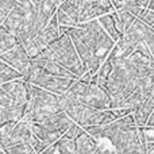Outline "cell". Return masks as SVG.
<instances>
[{
    "label": "cell",
    "mask_w": 154,
    "mask_h": 154,
    "mask_svg": "<svg viewBox=\"0 0 154 154\" xmlns=\"http://www.w3.org/2000/svg\"><path fill=\"white\" fill-rule=\"evenodd\" d=\"M16 5V0H0V26Z\"/></svg>",
    "instance_id": "cb8c5ba5"
},
{
    "label": "cell",
    "mask_w": 154,
    "mask_h": 154,
    "mask_svg": "<svg viewBox=\"0 0 154 154\" xmlns=\"http://www.w3.org/2000/svg\"><path fill=\"white\" fill-rule=\"evenodd\" d=\"M76 152L77 146L75 139H70L64 135L57 142V153L58 154H76Z\"/></svg>",
    "instance_id": "603a6c76"
},
{
    "label": "cell",
    "mask_w": 154,
    "mask_h": 154,
    "mask_svg": "<svg viewBox=\"0 0 154 154\" xmlns=\"http://www.w3.org/2000/svg\"><path fill=\"white\" fill-rule=\"evenodd\" d=\"M76 146H77L76 154H97V149H99L97 141L87 133H84L76 139Z\"/></svg>",
    "instance_id": "2e32d148"
},
{
    "label": "cell",
    "mask_w": 154,
    "mask_h": 154,
    "mask_svg": "<svg viewBox=\"0 0 154 154\" xmlns=\"http://www.w3.org/2000/svg\"><path fill=\"white\" fill-rule=\"evenodd\" d=\"M20 79H23V76L20 73L14 70L12 68H10L7 64H4L0 60V85L5 84V82L15 81V80H20Z\"/></svg>",
    "instance_id": "44dd1931"
},
{
    "label": "cell",
    "mask_w": 154,
    "mask_h": 154,
    "mask_svg": "<svg viewBox=\"0 0 154 154\" xmlns=\"http://www.w3.org/2000/svg\"><path fill=\"white\" fill-rule=\"evenodd\" d=\"M27 108L20 107L5 93L0 85V125L8 122H19L24 118Z\"/></svg>",
    "instance_id": "ba28073f"
},
{
    "label": "cell",
    "mask_w": 154,
    "mask_h": 154,
    "mask_svg": "<svg viewBox=\"0 0 154 154\" xmlns=\"http://www.w3.org/2000/svg\"><path fill=\"white\" fill-rule=\"evenodd\" d=\"M92 138L108 139L114 149L120 154H137L139 149L138 126L134 115L130 114L107 126H91L84 128Z\"/></svg>",
    "instance_id": "6da1fadb"
},
{
    "label": "cell",
    "mask_w": 154,
    "mask_h": 154,
    "mask_svg": "<svg viewBox=\"0 0 154 154\" xmlns=\"http://www.w3.org/2000/svg\"><path fill=\"white\" fill-rule=\"evenodd\" d=\"M112 18H114V22H115V27H116L118 32L120 34V37L123 38V35L131 29V26L134 24V22L137 20V18L134 15H131L128 11L126 10H118V11H114L111 14Z\"/></svg>",
    "instance_id": "5bb4252c"
},
{
    "label": "cell",
    "mask_w": 154,
    "mask_h": 154,
    "mask_svg": "<svg viewBox=\"0 0 154 154\" xmlns=\"http://www.w3.org/2000/svg\"><path fill=\"white\" fill-rule=\"evenodd\" d=\"M60 112H65L61 103V97L48 92V91L32 85L31 97L29 101V108L23 120L29 123H39L46 118H50Z\"/></svg>",
    "instance_id": "7a4b0ae2"
},
{
    "label": "cell",
    "mask_w": 154,
    "mask_h": 154,
    "mask_svg": "<svg viewBox=\"0 0 154 154\" xmlns=\"http://www.w3.org/2000/svg\"><path fill=\"white\" fill-rule=\"evenodd\" d=\"M139 20H141L143 24H146L147 27H150V29H152V27L154 26V11H150L149 8H147V10H145L143 14L139 16Z\"/></svg>",
    "instance_id": "4316f807"
},
{
    "label": "cell",
    "mask_w": 154,
    "mask_h": 154,
    "mask_svg": "<svg viewBox=\"0 0 154 154\" xmlns=\"http://www.w3.org/2000/svg\"><path fill=\"white\" fill-rule=\"evenodd\" d=\"M23 80L34 87L42 88L48 92L57 96H62L70 89L76 80L75 79H62V77H54L49 75L43 68H39L37 65L30 66V70L27 76L23 77Z\"/></svg>",
    "instance_id": "5b68a950"
},
{
    "label": "cell",
    "mask_w": 154,
    "mask_h": 154,
    "mask_svg": "<svg viewBox=\"0 0 154 154\" xmlns=\"http://www.w3.org/2000/svg\"><path fill=\"white\" fill-rule=\"evenodd\" d=\"M97 22L100 23V26L103 27V30L109 35V37H111V39L114 41L115 43L119 42V39H122L120 34L118 32L116 27H115V22H114V18H112L111 14H108V15H104V16H101V18H99Z\"/></svg>",
    "instance_id": "ffe728a7"
},
{
    "label": "cell",
    "mask_w": 154,
    "mask_h": 154,
    "mask_svg": "<svg viewBox=\"0 0 154 154\" xmlns=\"http://www.w3.org/2000/svg\"><path fill=\"white\" fill-rule=\"evenodd\" d=\"M72 119L66 115V112H60L57 115H53L50 118H46L45 120L37 123V125L42 126L43 128H48L50 131H60V133H66V130L72 125ZM34 125V123H32Z\"/></svg>",
    "instance_id": "4fadbf2b"
},
{
    "label": "cell",
    "mask_w": 154,
    "mask_h": 154,
    "mask_svg": "<svg viewBox=\"0 0 154 154\" xmlns=\"http://www.w3.org/2000/svg\"><path fill=\"white\" fill-rule=\"evenodd\" d=\"M145 127H153V128H154V112L152 114L150 119L147 120V123H146V126H145Z\"/></svg>",
    "instance_id": "d6a6232c"
},
{
    "label": "cell",
    "mask_w": 154,
    "mask_h": 154,
    "mask_svg": "<svg viewBox=\"0 0 154 154\" xmlns=\"http://www.w3.org/2000/svg\"><path fill=\"white\" fill-rule=\"evenodd\" d=\"M0 60H2L4 64H7L10 68H12L14 70H16L18 73H20L22 76H27L30 70V66H31V61H30V57L27 54V51L24 50V48L19 43L18 46L12 49V50L4 53L3 56H0Z\"/></svg>",
    "instance_id": "9c48e42d"
},
{
    "label": "cell",
    "mask_w": 154,
    "mask_h": 154,
    "mask_svg": "<svg viewBox=\"0 0 154 154\" xmlns=\"http://www.w3.org/2000/svg\"><path fill=\"white\" fill-rule=\"evenodd\" d=\"M84 133H85L84 128L80 127L79 125H76V123L73 122L72 125H70V127L66 130V133L64 134V135H65V137H68V138H70V139H75V141H76V139L79 138L80 135H82Z\"/></svg>",
    "instance_id": "484cf974"
},
{
    "label": "cell",
    "mask_w": 154,
    "mask_h": 154,
    "mask_svg": "<svg viewBox=\"0 0 154 154\" xmlns=\"http://www.w3.org/2000/svg\"><path fill=\"white\" fill-rule=\"evenodd\" d=\"M0 127H2V125H0Z\"/></svg>",
    "instance_id": "d590c367"
},
{
    "label": "cell",
    "mask_w": 154,
    "mask_h": 154,
    "mask_svg": "<svg viewBox=\"0 0 154 154\" xmlns=\"http://www.w3.org/2000/svg\"><path fill=\"white\" fill-rule=\"evenodd\" d=\"M115 8L109 0H81L79 23H88L104 15L112 14Z\"/></svg>",
    "instance_id": "52a82bcc"
},
{
    "label": "cell",
    "mask_w": 154,
    "mask_h": 154,
    "mask_svg": "<svg viewBox=\"0 0 154 154\" xmlns=\"http://www.w3.org/2000/svg\"><path fill=\"white\" fill-rule=\"evenodd\" d=\"M57 153V143L56 145H51V146H49L46 150H43L41 154H56Z\"/></svg>",
    "instance_id": "4dcf8cb0"
},
{
    "label": "cell",
    "mask_w": 154,
    "mask_h": 154,
    "mask_svg": "<svg viewBox=\"0 0 154 154\" xmlns=\"http://www.w3.org/2000/svg\"><path fill=\"white\" fill-rule=\"evenodd\" d=\"M31 131L32 135H35L39 141H42L46 146H51V145H56L60 139L64 137V133H60V131H50L48 128H43L42 126L37 125H31Z\"/></svg>",
    "instance_id": "9a60e30c"
},
{
    "label": "cell",
    "mask_w": 154,
    "mask_h": 154,
    "mask_svg": "<svg viewBox=\"0 0 154 154\" xmlns=\"http://www.w3.org/2000/svg\"><path fill=\"white\" fill-rule=\"evenodd\" d=\"M152 30H153V32H154V26H153V27H152Z\"/></svg>",
    "instance_id": "e575fe53"
},
{
    "label": "cell",
    "mask_w": 154,
    "mask_h": 154,
    "mask_svg": "<svg viewBox=\"0 0 154 154\" xmlns=\"http://www.w3.org/2000/svg\"><path fill=\"white\" fill-rule=\"evenodd\" d=\"M35 7H37V27L38 31H42L50 19L56 15L61 2L56 0H34Z\"/></svg>",
    "instance_id": "7c38bea8"
},
{
    "label": "cell",
    "mask_w": 154,
    "mask_h": 154,
    "mask_svg": "<svg viewBox=\"0 0 154 154\" xmlns=\"http://www.w3.org/2000/svg\"><path fill=\"white\" fill-rule=\"evenodd\" d=\"M19 45V39L15 35L10 34L5 29H3L0 26V56H3L4 53L12 50L15 46Z\"/></svg>",
    "instance_id": "d6986e66"
},
{
    "label": "cell",
    "mask_w": 154,
    "mask_h": 154,
    "mask_svg": "<svg viewBox=\"0 0 154 154\" xmlns=\"http://www.w3.org/2000/svg\"><path fill=\"white\" fill-rule=\"evenodd\" d=\"M32 137L31 123L26 120L8 122L0 127V149L5 150L22 143H30Z\"/></svg>",
    "instance_id": "8992f818"
},
{
    "label": "cell",
    "mask_w": 154,
    "mask_h": 154,
    "mask_svg": "<svg viewBox=\"0 0 154 154\" xmlns=\"http://www.w3.org/2000/svg\"><path fill=\"white\" fill-rule=\"evenodd\" d=\"M97 154H120V153H118L116 150L114 149V147H112V149H108V147H101V146H99Z\"/></svg>",
    "instance_id": "f546056e"
},
{
    "label": "cell",
    "mask_w": 154,
    "mask_h": 154,
    "mask_svg": "<svg viewBox=\"0 0 154 154\" xmlns=\"http://www.w3.org/2000/svg\"><path fill=\"white\" fill-rule=\"evenodd\" d=\"M51 51L54 54L56 61L61 65L64 69H66L69 73H72L76 79H81L88 72L85 65L81 62L79 54H77L75 46H73L70 38L66 34L62 35L57 42H54L50 46Z\"/></svg>",
    "instance_id": "277c9868"
},
{
    "label": "cell",
    "mask_w": 154,
    "mask_h": 154,
    "mask_svg": "<svg viewBox=\"0 0 154 154\" xmlns=\"http://www.w3.org/2000/svg\"><path fill=\"white\" fill-rule=\"evenodd\" d=\"M75 31L80 39L84 42V45L101 61H106L108 54L116 45L111 39V37L103 30L97 19L88 23H79L75 27Z\"/></svg>",
    "instance_id": "3957f363"
},
{
    "label": "cell",
    "mask_w": 154,
    "mask_h": 154,
    "mask_svg": "<svg viewBox=\"0 0 154 154\" xmlns=\"http://www.w3.org/2000/svg\"><path fill=\"white\" fill-rule=\"evenodd\" d=\"M147 154H154V142H147Z\"/></svg>",
    "instance_id": "1f68e13d"
},
{
    "label": "cell",
    "mask_w": 154,
    "mask_h": 154,
    "mask_svg": "<svg viewBox=\"0 0 154 154\" xmlns=\"http://www.w3.org/2000/svg\"><path fill=\"white\" fill-rule=\"evenodd\" d=\"M153 112H154V95L149 99V100H146L143 104H142V107L138 109V111H135L133 114L134 119H135V125L138 126V127H145Z\"/></svg>",
    "instance_id": "e0dca14e"
},
{
    "label": "cell",
    "mask_w": 154,
    "mask_h": 154,
    "mask_svg": "<svg viewBox=\"0 0 154 154\" xmlns=\"http://www.w3.org/2000/svg\"><path fill=\"white\" fill-rule=\"evenodd\" d=\"M109 103L111 99L106 89L100 88L96 84H89L87 88L84 97L81 100V104L89 108H95V109H109Z\"/></svg>",
    "instance_id": "30bf717a"
},
{
    "label": "cell",
    "mask_w": 154,
    "mask_h": 154,
    "mask_svg": "<svg viewBox=\"0 0 154 154\" xmlns=\"http://www.w3.org/2000/svg\"><path fill=\"white\" fill-rule=\"evenodd\" d=\"M149 10L154 11V0H150V4H149Z\"/></svg>",
    "instance_id": "836d02e7"
},
{
    "label": "cell",
    "mask_w": 154,
    "mask_h": 154,
    "mask_svg": "<svg viewBox=\"0 0 154 154\" xmlns=\"http://www.w3.org/2000/svg\"><path fill=\"white\" fill-rule=\"evenodd\" d=\"M3 152L5 154H37L30 143H22V145H18V146L10 147V149H5Z\"/></svg>",
    "instance_id": "d4e9b609"
},
{
    "label": "cell",
    "mask_w": 154,
    "mask_h": 154,
    "mask_svg": "<svg viewBox=\"0 0 154 154\" xmlns=\"http://www.w3.org/2000/svg\"><path fill=\"white\" fill-rule=\"evenodd\" d=\"M146 142H154V128L153 127H142Z\"/></svg>",
    "instance_id": "f1b7e54d"
},
{
    "label": "cell",
    "mask_w": 154,
    "mask_h": 154,
    "mask_svg": "<svg viewBox=\"0 0 154 154\" xmlns=\"http://www.w3.org/2000/svg\"><path fill=\"white\" fill-rule=\"evenodd\" d=\"M30 145H31V147L34 149V152L37 153V154H41V153L43 152V150L48 149V146H46V145L43 143L42 141H39V139H38L35 135H32V137H31V141H30Z\"/></svg>",
    "instance_id": "83f0119b"
},
{
    "label": "cell",
    "mask_w": 154,
    "mask_h": 154,
    "mask_svg": "<svg viewBox=\"0 0 154 154\" xmlns=\"http://www.w3.org/2000/svg\"><path fill=\"white\" fill-rule=\"evenodd\" d=\"M24 20H26V2H16V5L7 16L2 27L18 38V34L23 27Z\"/></svg>",
    "instance_id": "8fae6325"
},
{
    "label": "cell",
    "mask_w": 154,
    "mask_h": 154,
    "mask_svg": "<svg viewBox=\"0 0 154 154\" xmlns=\"http://www.w3.org/2000/svg\"><path fill=\"white\" fill-rule=\"evenodd\" d=\"M112 70H114V66H112L111 61L106 60V61L103 62V65L100 66L99 72L96 73V76H97V85L100 88L106 89L107 82H108V79H109V76H111Z\"/></svg>",
    "instance_id": "7402d4cb"
},
{
    "label": "cell",
    "mask_w": 154,
    "mask_h": 154,
    "mask_svg": "<svg viewBox=\"0 0 154 154\" xmlns=\"http://www.w3.org/2000/svg\"><path fill=\"white\" fill-rule=\"evenodd\" d=\"M60 10H62L76 24H79L80 11H81V0H65L61 2Z\"/></svg>",
    "instance_id": "ac0fdd59"
}]
</instances>
